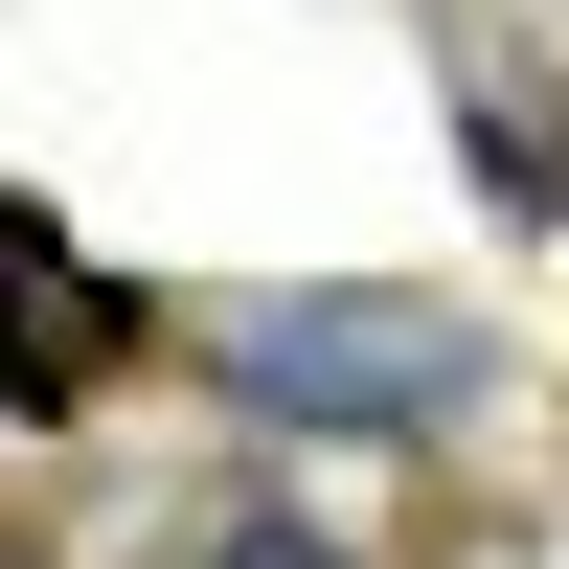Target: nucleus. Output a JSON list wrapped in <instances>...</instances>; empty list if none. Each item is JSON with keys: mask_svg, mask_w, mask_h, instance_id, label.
I'll list each match as a JSON object with an SVG mask.
<instances>
[{"mask_svg": "<svg viewBox=\"0 0 569 569\" xmlns=\"http://www.w3.org/2000/svg\"><path fill=\"white\" fill-rule=\"evenodd\" d=\"M206 365L273 410V433H433L479 388V319L456 297H228Z\"/></svg>", "mask_w": 569, "mask_h": 569, "instance_id": "1", "label": "nucleus"}, {"mask_svg": "<svg viewBox=\"0 0 569 569\" xmlns=\"http://www.w3.org/2000/svg\"><path fill=\"white\" fill-rule=\"evenodd\" d=\"M456 160H479V206H569V69L547 46H456Z\"/></svg>", "mask_w": 569, "mask_h": 569, "instance_id": "2", "label": "nucleus"}, {"mask_svg": "<svg viewBox=\"0 0 569 569\" xmlns=\"http://www.w3.org/2000/svg\"><path fill=\"white\" fill-rule=\"evenodd\" d=\"M0 297H23V410H69L91 365L137 342V319H114V273H91V251H69V228H46V206L0 228Z\"/></svg>", "mask_w": 569, "mask_h": 569, "instance_id": "3", "label": "nucleus"}, {"mask_svg": "<svg viewBox=\"0 0 569 569\" xmlns=\"http://www.w3.org/2000/svg\"><path fill=\"white\" fill-rule=\"evenodd\" d=\"M206 569H319V525H228V547H206Z\"/></svg>", "mask_w": 569, "mask_h": 569, "instance_id": "4", "label": "nucleus"}]
</instances>
